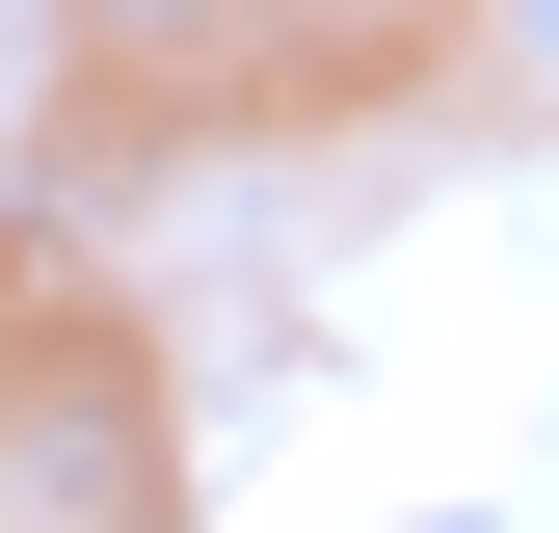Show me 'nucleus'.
Masks as SVG:
<instances>
[{
    "label": "nucleus",
    "mask_w": 559,
    "mask_h": 533,
    "mask_svg": "<svg viewBox=\"0 0 559 533\" xmlns=\"http://www.w3.org/2000/svg\"><path fill=\"white\" fill-rule=\"evenodd\" d=\"M107 27H214V0H107Z\"/></svg>",
    "instance_id": "nucleus-1"
},
{
    "label": "nucleus",
    "mask_w": 559,
    "mask_h": 533,
    "mask_svg": "<svg viewBox=\"0 0 559 533\" xmlns=\"http://www.w3.org/2000/svg\"><path fill=\"white\" fill-rule=\"evenodd\" d=\"M507 27H533V54H559V0H507Z\"/></svg>",
    "instance_id": "nucleus-2"
}]
</instances>
